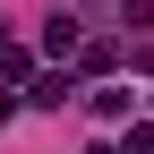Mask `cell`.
I'll list each match as a JSON object with an SVG mask.
<instances>
[{"mask_svg": "<svg viewBox=\"0 0 154 154\" xmlns=\"http://www.w3.org/2000/svg\"><path fill=\"white\" fill-rule=\"evenodd\" d=\"M0 77H26V43H9V34H0Z\"/></svg>", "mask_w": 154, "mask_h": 154, "instance_id": "cell-4", "label": "cell"}, {"mask_svg": "<svg viewBox=\"0 0 154 154\" xmlns=\"http://www.w3.org/2000/svg\"><path fill=\"white\" fill-rule=\"evenodd\" d=\"M86 154H111V146H86Z\"/></svg>", "mask_w": 154, "mask_h": 154, "instance_id": "cell-5", "label": "cell"}, {"mask_svg": "<svg viewBox=\"0 0 154 154\" xmlns=\"http://www.w3.org/2000/svg\"><path fill=\"white\" fill-rule=\"evenodd\" d=\"M43 51L69 60V51H77V17H51V26H43Z\"/></svg>", "mask_w": 154, "mask_h": 154, "instance_id": "cell-3", "label": "cell"}, {"mask_svg": "<svg viewBox=\"0 0 154 154\" xmlns=\"http://www.w3.org/2000/svg\"><path fill=\"white\" fill-rule=\"evenodd\" d=\"M77 69H86V77H111V69H120V43H111V34H94V43L77 51Z\"/></svg>", "mask_w": 154, "mask_h": 154, "instance_id": "cell-2", "label": "cell"}, {"mask_svg": "<svg viewBox=\"0 0 154 154\" xmlns=\"http://www.w3.org/2000/svg\"><path fill=\"white\" fill-rule=\"evenodd\" d=\"M26 103H43V111L77 103V77H69V69H43V77H26Z\"/></svg>", "mask_w": 154, "mask_h": 154, "instance_id": "cell-1", "label": "cell"}]
</instances>
